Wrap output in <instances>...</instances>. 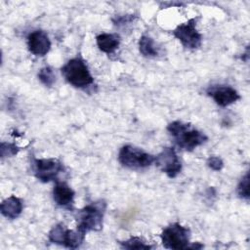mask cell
I'll use <instances>...</instances> for the list:
<instances>
[{
	"label": "cell",
	"instance_id": "cell-1",
	"mask_svg": "<svg viewBox=\"0 0 250 250\" xmlns=\"http://www.w3.org/2000/svg\"><path fill=\"white\" fill-rule=\"evenodd\" d=\"M167 131L172 136L176 145L187 151H192L208 140V137L203 132L195 129L188 123L178 120L169 123Z\"/></svg>",
	"mask_w": 250,
	"mask_h": 250
},
{
	"label": "cell",
	"instance_id": "cell-2",
	"mask_svg": "<svg viewBox=\"0 0 250 250\" xmlns=\"http://www.w3.org/2000/svg\"><path fill=\"white\" fill-rule=\"evenodd\" d=\"M106 202L104 199L92 202L80 209L76 218V229L86 234L89 231H99L103 229Z\"/></svg>",
	"mask_w": 250,
	"mask_h": 250
},
{
	"label": "cell",
	"instance_id": "cell-3",
	"mask_svg": "<svg viewBox=\"0 0 250 250\" xmlns=\"http://www.w3.org/2000/svg\"><path fill=\"white\" fill-rule=\"evenodd\" d=\"M64 79L73 87L84 89L94 83L89 68L80 57L69 60L61 69Z\"/></svg>",
	"mask_w": 250,
	"mask_h": 250
},
{
	"label": "cell",
	"instance_id": "cell-4",
	"mask_svg": "<svg viewBox=\"0 0 250 250\" xmlns=\"http://www.w3.org/2000/svg\"><path fill=\"white\" fill-rule=\"evenodd\" d=\"M154 157L150 153L131 145L123 146L118 153L120 164L131 170L144 169L154 162Z\"/></svg>",
	"mask_w": 250,
	"mask_h": 250
},
{
	"label": "cell",
	"instance_id": "cell-5",
	"mask_svg": "<svg viewBox=\"0 0 250 250\" xmlns=\"http://www.w3.org/2000/svg\"><path fill=\"white\" fill-rule=\"evenodd\" d=\"M160 238L162 245L167 249H188L190 243V230L179 223H173L163 229Z\"/></svg>",
	"mask_w": 250,
	"mask_h": 250
},
{
	"label": "cell",
	"instance_id": "cell-6",
	"mask_svg": "<svg viewBox=\"0 0 250 250\" xmlns=\"http://www.w3.org/2000/svg\"><path fill=\"white\" fill-rule=\"evenodd\" d=\"M173 35L187 49H197L202 43V35L196 29L195 18L179 24L173 30Z\"/></svg>",
	"mask_w": 250,
	"mask_h": 250
},
{
	"label": "cell",
	"instance_id": "cell-7",
	"mask_svg": "<svg viewBox=\"0 0 250 250\" xmlns=\"http://www.w3.org/2000/svg\"><path fill=\"white\" fill-rule=\"evenodd\" d=\"M34 175L42 183L57 180L60 173L63 171L62 163L57 158L34 159Z\"/></svg>",
	"mask_w": 250,
	"mask_h": 250
},
{
	"label": "cell",
	"instance_id": "cell-8",
	"mask_svg": "<svg viewBox=\"0 0 250 250\" xmlns=\"http://www.w3.org/2000/svg\"><path fill=\"white\" fill-rule=\"evenodd\" d=\"M155 165L169 178H176L182 171V163L173 147H164L155 157Z\"/></svg>",
	"mask_w": 250,
	"mask_h": 250
},
{
	"label": "cell",
	"instance_id": "cell-9",
	"mask_svg": "<svg viewBox=\"0 0 250 250\" xmlns=\"http://www.w3.org/2000/svg\"><path fill=\"white\" fill-rule=\"evenodd\" d=\"M207 94L222 106H228L240 99L238 92L229 85H213L207 89Z\"/></svg>",
	"mask_w": 250,
	"mask_h": 250
},
{
	"label": "cell",
	"instance_id": "cell-10",
	"mask_svg": "<svg viewBox=\"0 0 250 250\" xmlns=\"http://www.w3.org/2000/svg\"><path fill=\"white\" fill-rule=\"evenodd\" d=\"M27 48L35 56L43 57L51 49V41L43 30H34L27 36Z\"/></svg>",
	"mask_w": 250,
	"mask_h": 250
},
{
	"label": "cell",
	"instance_id": "cell-11",
	"mask_svg": "<svg viewBox=\"0 0 250 250\" xmlns=\"http://www.w3.org/2000/svg\"><path fill=\"white\" fill-rule=\"evenodd\" d=\"M75 192L64 182H57L53 188V198L57 205L61 207H69L73 204Z\"/></svg>",
	"mask_w": 250,
	"mask_h": 250
},
{
	"label": "cell",
	"instance_id": "cell-12",
	"mask_svg": "<svg viewBox=\"0 0 250 250\" xmlns=\"http://www.w3.org/2000/svg\"><path fill=\"white\" fill-rule=\"evenodd\" d=\"M22 201L16 195H11L1 203L0 210L2 215L9 219H17L22 212Z\"/></svg>",
	"mask_w": 250,
	"mask_h": 250
},
{
	"label": "cell",
	"instance_id": "cell-13",
	"mask_svg": "<svg viewBox=\"0 0 250 250\" xmlns=\"http://www.w3.org/2000/svg\"><path fill=\"white\" fill-rule=\"evenodd\" d=\"M97 46L99 49L106 54H112L118 49L120 39L117 34L112 33H102L96 37Z\"/></svg>",
	"mask_w": 250,
	"mask_h": 250
},
{
	"label": "cell",
	"instance_id": "cell-14",
	"mask_svg": "<svg viewBox=\"0 0 250 250\" xmlns=\"http://www.w3.org/2000/svg\"><path fill=\"white\" fill-rule=\"evenodd\" d=\"M140 53L146 58H155L160 55V48L156 42L147 35H143L139 40Z\"/></svg>",
	"mask_w": 250,
	"mask_h": 250
},
{
	"label": "cell",
	"instance_id": "cell-15",
	"mask_svg": "<svg viewBox=\"0 0 250 250\" xmlns=\"http://www.w3.org/2000/svg\"><path fill=\"white\" fill-rule=\"evenodd\" d=\"M67 228L62 224H57L55 225L48 233V239L51 243L59 244V245H64L65 239H66V233H67Z\"/></svg>",
	"mask_w": 250,
	"mask_h": 250
},
{
	"label": "cell",
	"instance_id": "cell-16",
	"mask_svg": "<svg viewBox=\"0 0 250 250\" xmlns=\"http://www.w3.org/2000/svg\"><path fill=\"white\" fill-rule=\"evenodd\" d=\"M122 248L125 249H151L152 246L146 243L141 237L132 236L125 241H119Z\"/></svg>",
	"mask_w": 250,
	"mask_h": 250
},
{
	"label": "cell",
	"instance_id": "cell-17",
	"mask_svg": "<svg viewBox=\"0 0 250 250\" xmlns=\"http://www.w3.org/2000/svg\"><path fill=\"white\" fill-rule=\"evenodd\" d=\"M38 79L46 87H52L56 81V74L51 66H44L38 72Z\"/></svg>",
	"mask_w": 250,
	"mask_h": 250
},
{
	"label": "cell",
	"instance_id": "cell-18",
	"mask_svg": "<svg viewBox=\"0 0 250 250\" xmlns=\"http://www.w3.org/2000/svg\"><path fill=\"white\" fill-rule=\"evenodd\" d=\"M237 194L240 198L249 200V173L246 172V174L242 177L240 180L238 186H237Z\"/></svg>",
	"mask_w": 250,
	"mask_h": 250
},
{
	"label": "cell",
	"instance_id": "cell-19",
	"mask_svg": "<svg viewBox=\"0 0 250 250\" xmlns=\"http://www.w3.org/2000/svg\"><path fill=\"white\" fill-rule=\"evenodd\" d=\"M1 157L5 158V157H12L18 154V152L20 151V147L12 143H5L2 142L1 143Z\"/></svg>",
	"mask_w": 250,
	"mask_h": 250
},
{
	"label": "cell",
	"instance_id": "cell-20",
	"mask_svg": "<svg viewBox=\"0 0 250 250\" xmlns=\"http://www.w3.org/2000/svg\"><path fill=\"white\" fill-rule=\"evenodd\" d=\"M137 19L134 15H124V16H118L114 19H112V21L115 26L117 27H123L131 22H133Z\"/></svg>",
	"mask_w": 250,
	"mask_h": 250
},
{
	"label": "cell",
	"instance_id": "cell-21",
	"mask_svg": "<svg viewBox=\"0 0 250 250\" xmlns=\"http://www.w3.org/2000/svg\"><path fill=\"white\" fill-rule=\"evenodd\" d=\"M207 165L214 171H221L224 168V161L218 156H210L207 159Z\"/></svg>",
	"mask_w": 250,
	"mask_h": 250
},
{
	"label": "cell",
	"instance_id": "cell-22",
	"mask_svg": "<svg viewBox=\"0 0 250 250\" xmlns=\"http://www.w3.org/2000/svg\"><path fill=\"white\" fill-rule=\"evenodd\" d=\"M203 247H204L203 244H201V243H199V242H195V243H192V244L189 243L188 249H201V248H203Z\"/></svg>",
	"mask_w": 250,
	"mask_h": 250
}]
</instances>
